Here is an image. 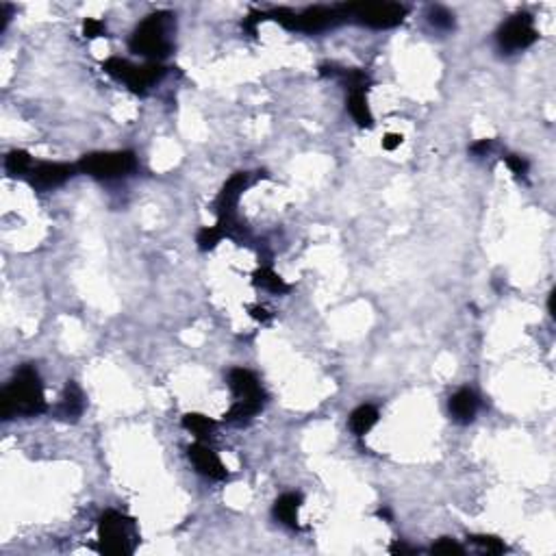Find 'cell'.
Wrapping results in <instances>:
<instances>
[{
    "mask_svg": "<svg viewBox=\"0 0 556 556\" xmlns=\"http://www.w3.org/2000/svg\"><path fill=\"white\" fill-rule=\"evenodd\" d=\"M102 70L114 76L118 80H124L126 85L137 92V94H144L150 85H155L157 80L163 78L165 74V68L157 61L152 64H146V66H133L131 61L126 59H120V57H111L102 64Z\"/></svg>",
    "mask_w": 556,
    "mask_h": 556,
    "instance_id": "cell-4",
    "label": "cell"
},
{
    "mask_svg": "<svg viewBox=\"0 0 556 556\" xmlns=\"http://www.w3.org/2000/svg\"><path fill=\"white\" fill-rule=\"evenodd\" d=\"M339 9H342L344 18L352 16L361 24L372 26V29H392V26H398L404 20V16H406V9L402 5H396V3L342 5Z\"/></svg>",
    "mask_w": 556,
    "mask_h": 556,
    "instance_id": "cell-6",
    "label": "cell"
},
{
    "mask_svg": "<svg viewBox=\"0 0 556 556\" xmlns=\"http://www.w3.org/2000/svg\"><path fill=\"white\" fill-rule=\"evenodd\" d=\"M491 144H493L491 139H481V142L471 144V148H469V150L474 152V155H485V152H489V150H491Z\"/></svg>",
    "mask_w": 556,
    "mask_h": 556,
    "instance_id": "cell-30",
    "label": "cell"
},
{
    "mask_svg": "<svg viewBox=\"0 0 556 556\" xmlns=\"http://www.w3.org/2000/svg\"><path fill=\"white\" fill-rule=\"evenodd\" d=\"M76 170H78L76 165H70V163H42L33 170L31 183L40 189H50V187L64 185L70 176H74Z\"/></svg>",
    "mask_w": 556,
    "mask_h": 556,
    "instance_id": "cell-11",
    "label": "cell"
},
{
    "mask_svg": "<svg viewBox=\"0 0 556 556\" xmlns=\"http://www.w3.org/2000/svg\"><path fill=\"white\" fill-rule=\"evenodd\" d=\"M428 22L435 26V29H441V31H450L454 29V16L446 9V7H430L428 11Z\"/></svg>",
    "mask_w": 556,
    "mask_h": 556,
    "instance_id": "cell-21",
    "label": "cell"
},
{
    "mask_svg": "<svg viewBox=\"0 0 556 556\" xmlns=\"http://www.w3.org/2000/svg\"><path fill=\"white\" fill-rule=\"evenodd\" d=\"M76 168L83 174H90L94 179H118L126 176L137 168V159L133 152H92L85 155Z\"/></svg>",
    "mask_w": 556,
    "mask_h": 556,
    "instance_id": "cell-5",
    "label": "cell"
},
{
    "mask_svg": "<svg viewBox=\"0 0 556 556\" xmlns=\"http://www.w3.org/2000/svg\"><path fill=\"white\" fill-rule=\"evenodd\" d=\"M259 411H261V406H257V404H253V402H243V400H237V402L231 406V411L226 413V422L241 426V424L250 422V417H255Z\"/></svg>",
    "mask_w": 556,
    "mask_h": 556,
    "instance_id": "cell-19",
    "label": "cell"
},
{
    "mask_svg": "<svg viewBox=\"0 0 556 556\" xmlns=\"http://www.w3.org/2000/svg\"><path fill=\"white\" fill-rule=\"evenodd\" d=\"M183 426L193 433L198 439H207L211 437V433L215 430V422L211 420V417L207 415H200V413H187L183 417Z\"/></svg>",
    "mask_w": 556,
    "mask_h": 556,
    "instance_id": "cell-18",
    "label": "cell"
},
{
    "mask_svg": "<svg viewBox=\"0 0 556 556\" xmlns=\"http://www.w3.org/2000/svg\"><path fill=\"white\" fill-rule=\"evenodd\" d=\"M170 18L172 16L165 11L148 16L135 29L131 37V50L150 59H163L170 52V40H168Z\"/></svg>",
    "mask_w": 556,
    "mask_h": 556,
    "instance_id": "cell-2",
    "label": "cell"
},
{
    "mask_svg": "<svg viewBox=\"0 0 556 556\" xmlns=\"http://www.w3.org/2000/svg\"><path fill=\"white\" fill-rule=\"evenodd\" d=\"M478 411V398L471 389H459L450 398V415L461 424H469L476 417Z\"/></svg>",
    "mask_w": 556,
    "mask_h": 556,
    "instance_id": "cell-12",
    "label": "cell"
},
{
    "mask_svg": "<svg viewBox=\"0 0 556 556\" xmlns=\"http://www.w3.org/2000/svg\"><path fill=\"white\" fill-rule=\"evenodd\" d=\"M344 20V13L339 7L328 9V7H311L307 11H302L296 20V31L304 33H320L326 31L330 26H335Z\"/></svg>",
    "mask_w": 556,
    "mask_h": 556,
    "instance_id": "cell-8",
    "label": "cell"
},
{
    "mask_svg": "<svg viewBox=\"0 0 556 556\" xmlns=\"http://www.w3.org/2000/svg\"><path fill=\"white\" fill-rule=\"evenodd\" d=\"M46 411L44 387L37 370L24 365L0 394V415L11 420L13 415H40Z\"/></svg>",
    "mask_w": 556,
    "mask_h": 556,
    "instance_id": "cell-1",
    "label": "cell"
},
{
    "mask_svg": "<svg viewBox=\"0 0 556 556\" xmlns=\"http://www.w3.org/2000/svg\"><path fill=\"white\" fill-rule=\"evenodd\" d=\"M430 552L433 554H463V548L452 539H441L439 543L430 548Z\"/></svg>",
    "mask_w": 556,
    "mask_h": 556,
    "instance_id": "cell-26",
    "label": "cell"
},
{
    "mask_svg": "<svg viewBox=\"0 0 556 556\" xmlns=\"http://www.w3.org/2000/svg\"><path fill=\"white\" fill-rule=\"evenodd\" d=\"M348 111H350V116L358 122V126H372V124H374V118H372L370 107H368V98H365L363 92L350 94V98H348Z\"/></svg>",
    "mask_w": 556,
    "mask_h": 556,
    "instance_id": "cell-16",
    "label": "cell"
},
{
    "mask_svg": "<svg viewBox=\"0 0 556 556\" xmlns=\"http://www.w3.org/2000/svg\"><path fill=\"white\" fill-rule=\"evenodd\" d=\"M376 422H378V411L372 404H361L350 415V428L358 437H363L365 433H370Z\"/></svg>",
    "mask_w": 556,
    "mask_h": 556,
    "instance_id": "cell-15",
    "label": "cell"
},
{
    "mask_svg": "<svg viewBox=\"0 0 556 556\" xmlns=\"http://www.w3.org/2000/svg\"><path fill=\"white\" fill-rule=\"evenodd\" d=\"M554 296H556V294H554V289H552V291H550V300H548V309H550V315H552V318L556 315V313H554Z\"/></svg>",
    "mask_w": 556,
    "mask_h": 556,
    "instance_id": "cell-32",
    "label": "cell"
},
{
    "mask_svg": "<svg viewBox=\"0 0 556 556\" xmlns=\"http://www.w3.org/2000/svg\"><path fill=\"white\" fill-rule=\"evenodd\" d=\"M392 552H394V554H413L415 550L409 548V545H404V543H396V545H392Z\"/></svg>",
    "mask_w": 556,
    "mask_h": 556,
    "instance_id": "cell-31",
    "label": "cell"
},
{
    "mask_svg": "<svg viewBox=\"0 0 556 556\" xmlns=\"http://www.w3.org/2000/svg\"><path fill=\"white\" fill-rule=\"evenodd\" d=\"M265 16H270V18H274L278 24H283L285 29H289V31H296V20H298V13H294L291 9H285V7H278V9H274V11H270V13H265Z\"/></svg>",
    "mask_w": 556,
    "mask_h": 556,
    "instance_id": "cell-24",
    "label": "cell"
},
{
    "mask_svg": "<svg viewBox=\"0 0 556 556\" xmlns=\"http://www.w3.org/2000/svg\"><path fill=\"white\" fill-rule=\"evenodd\" d=\"M402 135H398V133H389V135H385V139H382V148L385 150H396L400 144H402Z\"/></svg>",
    "mask_w": 556,
    "mask_h": 556,
    "instance_id": "cell-28",
    "label": "cell"
},
{
    "mask_svg": "<svg viewBox=\"0 0 556 556\" xmlns=\"http://www.w3.org/2000/svg\"><path fill=\"white\" fill-rule=\"evenodd\" d=\"M98 539L104 554H131L135 550L133 521L118 511H107L98 521Z\"/></svg>",
    "mask_w": 556,
    "mask_h": 556,
    "instance_id": "cell-3",
    "label": "cell"
},
{
    "mask_svg": "<svg viewBox=\"0 0 556 556\" xmlns=\"http://www.w3.org/2000/svg\"><path fill=\"white\" fill-rule=\"evenodd\" d=\"M104 33V26L100 20H94V18H87L85 22H83V35H85L87 40H96Z\"/></svg>",
    "mask_w": 556,
    "mask_h": 556,
    "instance_id": "cell-25",
    "label": "cell"
},
{
    "mask_svg": "<svg viewBox=\"0 0 556 556\" xmlns=\"http://www.w3.org/2000/svg\"><path fill=\"white\" fill-rule=\"evenodd\" d=\"M224 237V233L219 231V226L215 224V226H205L200 233H198V246H200V250H211V248H215V243Z\"/></svg>",
    "mask_w": 556,
    "mask_h": 556,
    "instance_id": "cell-23",
    "label": "cell"
},
{
    "mask_svg": "<svg viewBox=\"0 0 556 556\" xmlns=\"http://www.w3.org/2000/svg\"><path fill=\"white\" fill-rule=\"evenodd\" d=\"M229 385L233 389V394L237 400H243V402H253L257 406H263V400H265V394L263 389L257 380V376L253 372H248L243 368H235L231 370L229 374Z\"/></svg>",
    "mask_w": 556,
    "mask_h": 556,
    "instance_id": "cell-9",
    "label": "cell"
},
{
    "mask_svg": "<svg viewBox=\"0 0 556 556\" xmlns=\"http://www.w3.org/2000/svg\"><path fill=\"white\" fill-rule=\"evenodd\" d=\"M537 37L539 35L533 26V18L528 13L513 16L507 24H502V29L497 31V44L507 52H515V50H524L528 46H533Z\"/></svg>",
    "mask_w": 556,
    "mask_h": 556,
    "instance_id": "cell-7",
    "label": "cell"
},
{
    "mask_svg": "<svg viewBox=\"0 0 556 556\" xmlns=\"http://www.w3.org/2000/svg\"><path fill=\"white\" fill-rule=\"evenodd\" d=\"M507 165L511 168V172L515 176H526L528 174V161L524 157H517V155H509L507 157Z\"/></svg>",
    "mask_w": 556,
    "mask_h": 556,
    "instance_id": "cell-27",
    "label": "cell"
},
{
    "mask_svg": "<svg viewBox=\"0 0 556 556\" xmlns=\"http://www.w3.org/2000/svg\"><path fill=\"white\" fill-rule=\"evenodd\" d=\"M83 409H85V398H83V392L78 389L76 382H68L66 392L61 398V404L57 409V415L61 420H78Z\"/></svg>",
    "mask_w": 556,
    "mask_h": 556,
    "instance_id": "cell-13",
    "label": "cell"
},
{
    "mask_svg": "<svg viewBox=\"0 0 556 556\" xmlns=\"http://www.w3.org/2000/svg\"><path fill=\"white\" fill-rule=\"evenodd\" d=\"M5 168L11 176H22L31 170V157L29 152L24 150H11L7 155V161H5Z\"/></svg>",
    "mask_w": 556,
    "mask_h": 556,
    "instance_id": "cell-20",
    "label": "cell"
},
{
    "mask_svg": "<svg viewBox=\"0 0 556 556\" xmlns=\"http://www.w3.org/2000/svg\"><path fill=\"white\" fill-rule=\"evenodd\" d=\"M187 454H189V461L193 463V467H196L203 476L213 478V481L226 478V467L222 465L217 454L211 448H207L205 443H191V446L187 448Z\"/></svg>",
    "mask_w": 556,
    "mask_h": 556,
    "instance_id": "cell-10",
    "label": "cell"
},
{
    "mask_svg": "<svg viewBox=\"0 0 556 556\" xmlns=\"http://www.w3.org/2000/svg\"><path fill=\"white\" fill-rule=\"evenodd\" d=\"M302 497L298 493H285L276 500L274 504V517L289 526V528H298V509H300Z\"/></svg>",
    "mask_w": 556,
    "mask_h": 556,
    "instance_id": "cell-14",
    "label": "cell"
},
{
    "mask_svg": "<svg viewBox=\"0 0 556 556\" xmlns=\"http://www.w3.org/2000/svg\"><path fill=\"white\" fill-rule=\"evenodd\" d=\"M469 539H471V543H476L481 550H485V552H489V554H502V552L507 550L502 541L495 539V537H489V535H474V537H469Z\"/></svg>",
    "mask_w": 556,
    "mask_h": 556,
    "instance_id": "cell-22",
    "label": "cell"
},
{
    "mask_svg": "<svg viewBox=\"0 0 556 556\" xmlns=\"http://www.w3.org/2000/svg\"><path fill=\"white\" fill-rule=\"evenodd\" d=\"M253 283L263 287V289H267V291H272V294H287L289 291V285L276 272H272L270 267L257 270L253 274Z\"/></svg>",
    "mask_w": 556,
    "mask_h": 556,
    "instance_id": "cell-17",
    "label": "cell"
},
{
    "mask_svg": "<svg viewBox=\"0 0 556 556\" xmlns=\"http://www.w3.org/2000/svg\"><path fill=\"white\" fill-rule=\"evenodd\" d=\"M248 311H250V315H253L255 320H259V322H267V320L272 318V315L267 313V309H265V307H259V304H253V307H250Z\"/></svg>",
    "mask_w": 556,
    "mask_h": 556,
    "instance_id": "cell-29",
    "label": "cell"
}]
</instances>
